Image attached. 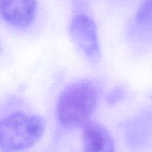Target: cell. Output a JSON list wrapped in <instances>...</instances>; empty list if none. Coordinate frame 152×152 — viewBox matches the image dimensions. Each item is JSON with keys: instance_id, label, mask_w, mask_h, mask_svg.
<instances>
[{"instance_id": "6da1fadb", "label": "cell", "mask_w": 152, "mask_h": 152, "mask_svg": "<svg viewBox=\"0 0 152 152\" xmlns=\"http://www.w3.org/2000/svg\"><path fill=\"white\" fill-rule=\"evenodd\" d=\"M99 96L100 87L94 80L85 79L66 86L56 105L60 125L68 129L84 126L94 112Z\"/></svg>"}, {"instance_id": "7a4b0ae2", "label": "cell", "mask_w": 152, "mask_h": 152, "mask_svg": "<svg viewBox=\"0 0 152 152\" xmlns=\"http://www.w3.org/2000/svg\"><path fill=\"white\" fill-rule=\"evenodd\" d=\"M45 122L37 115L16 112L0 122V148L2 152H17L29 148L44 134Z\"/></svg>"}, {"instance_id": "3957f363", "label": "cell", "mask_w": 152, "mask_h": 152, "mask_svg": "<svg viewBox=\"0 0 152 152\" xmlns=\"http://www.w3.org/2000/svg\"><path fill=\"white\" fill-rule=\"evenodd\" d=\"M69 34L85 59L92 65H96L100 61L98 33L93 19L85 14H78L71 20Z\"/></svg>"}, {"instance_id": "277c9868", "label": "cell", "mask_w": 152, "mask_h": 152, "mask_svg": "<svg viewBox=\"0 0 152 152\" xmlns=\"http://www.w3.org/2000/svg\"><path fill=\"white\" fill-rule=\"evenodd\" d=\"M36 0H0V13L7 24L16 28H25L34 22Z\"/></svg>"}, {"instance_id": "5b68a950", "label": "cell", "mask_w": 152, "mask_h": 152, "mask_svg": "<svg viewBox=\"0 0 152 152\" xmlns=\"http://www.w3.org/2000/svg\"><path fill=\"white\" fill-rule=\"evenodd\" d=\"M83 128V152H115L114 140L102 125L88 122Z\"/></svg>"}, {"instance_id": "8992f818", "label": "cell", "mask_w": 152, "mask_h": 152, "mask_svg": "<svg viewBox=\"0 0 152 152\" xmlns=\"http://www.w3.org/2000/svg\"><path fill=\"white\" fill-rule=\"evenodd\" d=\"M130 40L137 45L152 44V0H145L129 28Z\"/></svg>"}, {"instance_id": "52a82bcc", "label": "cell", "mask_w": 152, "mask_h": 152, "mask_svg": "<svg viewBox=\"0 0 152 152\" xmlns=\"http://www.w3.org/2000/svg\"><path fill=\"white\" fill-rule=\"evenodd\" d=\"M123 95H124L123 89H122V88H117V89L113 91L112 93L109 95V96H108V101L110 103H115L116 101L122 98Z\"/></svg>"}]
</instances>
